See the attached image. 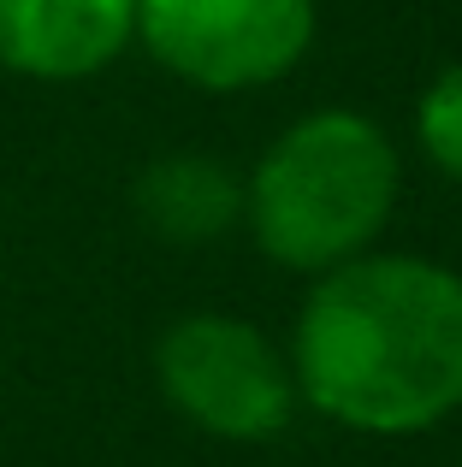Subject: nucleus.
Wrapping results in <instances>:
<instances>
[{
  "mask_svg": "<svg viewBox=\"0 0 462 467\" xmlns=\"http://www.w3.org/2000/svg\"><path fill=\"white\" fill-rule=\"evenodd\" d=\"M290 379L320 420L415 438L462 409V273L427 254H356L314 278Z\"/></svg>",
  "mask_w": 462,
  "mask_h": 467,
  "instance_id": "obj_1",
  "label": "nucleus"
},
{
  "mask_svg": "<svg viewBox=\"0 0 462 467\" xmlns=\"http://www.w3.org/2000/svg\"><path fill=\"white\" fill-rule=\"evenodd\" d=\"M397 149L368 113H302L243 183V225L267 261L290 273H332L380 243L397 207Z\"/></svg>",
  "mask_w": 462,
  "mask_h": 467,
  "instance_id": "obj_2",
  "label": "nucleus"
},
{
  "mask_svg": "<svg viewBox=\"0 0 462 467\" xmlns=\"http://www.w3.org/2000/svg\"><path fill=\"white\" fill-rule=\"evenodd\" d=\"M161 390L190 426L231 444L278 438L297 414V379L290 355L273 349L261 326L231 314H190L154 349Z\"/></svg>",
  "mask_w": 462,
  "mask_h": 467,
  "instance_id": "obj_3",
  "label": "nucleus"
},
{
  "mask_svg": "<svg viewBox=\"0 0 462 467\" xmlns=\"http://www.w3.org/2000/svg\"><path fill=\"white\" fill-rule=\"evenodd\" d=\"M137 36L173 78L237 95L309 54L314 0H137Z\"/></svg>",
  "mask_w": 462,
  "mask_h": 467,
  "instance_id": "obj_4",
  "label": "nucleus"
},
{
  "mask_svg": "<svg viewBox=\"0 0 462 467\" xmlns=\"http://www.w3.org/2000/svg\"><path fill=\"white\" fill-rule=\"evenodd\" d=\"M137 36V0H0V66L71 83L113 66Z\"/></svg>",
  "mask_w": 462,
  "mask_h": 467,
  "instance_id": "obj_5",
  "label": "nucleus"
},
{
  "mask_svg": "<svg viewBox=\"0 0 462 467\" xmlns=\"http://www.w3.org/2000/svg\"><path fill=\"white\" fill-rule=\"evenodd\" d=\"M137 213L166 243H214L243 219V183L208 154H161L137 178Z\"/></svg>",
  "mask_w": 462,
  "mask_h": 467,
  "instance_id": "obj_6",
  "label": "nucleus"
},
{
  "mask_svg": "<svg viewBox=\"0 0 462 467\" xmlns=\"http://www.w3.org/2000/svg\"><path fill=\"white\" fill-rule=\"evenodd\" d=\"M415 142L451 183H462V66L439 71L415 107Z\"/></svg>",
  "mask_w": 462,
  "mask_h": 467,
  "instance_id": "obj_7",
  "label": "nucleus"
}]
</instances>
